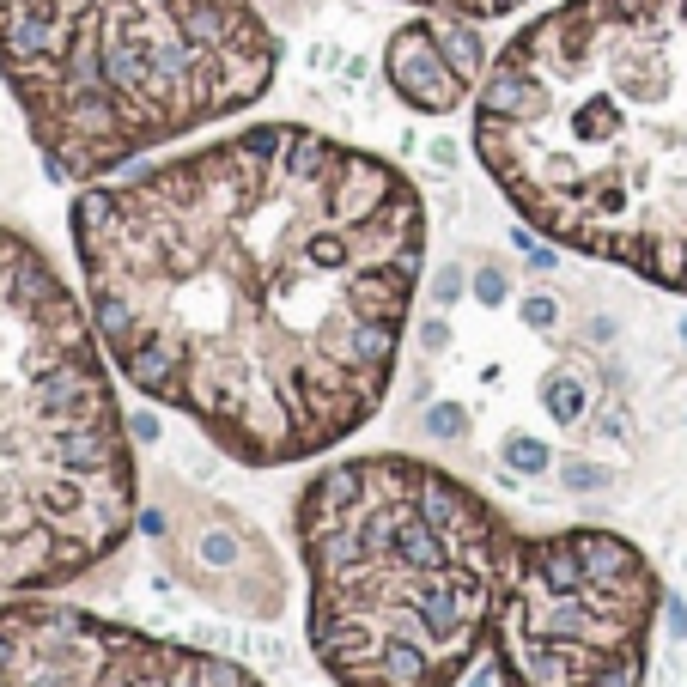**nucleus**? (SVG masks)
I'll return each mask as SVG.
<instances>
[{
    "label": "nucleus",
    "instance_id": "nucleus-1",
    "mask_svg": "<svg viewBox=\"0 0 687 687\" xmlns=\"http://www.w3.org/2000/svg\"><path fill=\"white\" fill-rule=\"evenodd\" d=\"M116 371L250 469L311 463L390 396L426 268L420 189L377 152L256 122L73 201Z\"/></svg>",
    "mask_w": 687,
    "mask_h": 687
},
{
    "label": "nucleus",
    "instance_id": "nucleus-6",
    "mask_svg": "<svg viewBox=\"0 0 687 687\" xmlns=\"http://www.w3.org/2000/svg\"><path fill=\"white\" fill-rule=\"evenodd\" d=\"M146 536L159 542L165 572L207 608L232 621H280L286 615V560L262 529L225 499H207L171 475L152 481L146 493Z\"/></svg>",
    "mask_w": 687,
    "mask_h": 687
},
{
    "label": "nucleus",
    "instance_id": "nucleus-4",
    "mask_svg": "<svg viewBox=\"0 0 687 687\" xmlns=\"http://www.w3.org/2000/svg\"><path fill=\"white\" fill-rule=\"evenodd\" d=\"M140 523V469L98 323L55 262L0 225V590L98 572Z\"/></svg>",
    "mask_w": 687,
    "mask_h": 687
},
{
    "label": "nucleus",
    "instance_id": "nucleus-7",
    "mask_svg": "<svg viewBox=\"0 0 687 687\" xmlns=\"http://www.w3.org/2000/svg\"><path fill=\"white\" fill-rule=\"evenodd\" d=\"M384 73L402 104L414 110H456L463 98L481 92L487 80V43L475 37V19H450V13H432V19H414L390 37V55H384Z\"/></svg>",
    "mask_w": 687,
    "mask_h": 687
},
{
    "label": "nucleus",
    "instance_id": "nucleus-5",
    "mask_svg": "<svg viewBox=\"0 0 687 687\" xmlns=\"http://www.w3.org/2000/svg\"><path fill=\"white\" fill-rule=\"evenodd\" d=\"M0 687H262L244 663L86 615L43 590L0 602Z\"/></svg>",
    "mask_w": 687,
    "mask_h": 687
},
{
    "label": "nucleus",
    "instance_id": "nucleus-8",
    "mask_svg": "<svg viewBox=\"0 0 687 687\" xmlns=\"http://www.w3.org/2000/svg\"><path fill=\"white\" fill-rule=\"evenodd\" d=\"M408 7L450 13V19H505V13H517V7H523V0H408Z\"/></svg>",
    "mask_w": 687,
    "mask_h": 687
},
{
    "label": "nucleus",
    "instance_id": "nucleus-2",
    "mask_svg": "<svg viewBox=\"0 0 687 687\" xmlns=\"http://www.w3.org/2000/svg\"><path fill=\"white\" fill-rule=\"evenodd\" d=\"M335 687H645L657 572L615 529H523L426 456H341L292 505Z\"/></svg>",
    "mask_w": 687,
    "mask_h": 687
},
{
    "label": "nucleus",
    "instance_id": "nucleus-3",
    "mask_svg": "<svg viewBox=\"0 0 687 687\" xmlns=\"http://www.w3.org/2000/svg\"><path fill=\"white\" fill-rule=\"evenodd\" d=\"M475 152L560 250L687 292V0H560L475 92Z\"/></svg>",
    "mask_w": 687,
    "mask_h": 687
},
{
    "label": "nucleus",
    "instance_id": "nucleus-9",
    "mask_svg": "<svg viewBox=\"0 0 687 687\" xmlns=\"http://www.w3.org/2000/svg\"><path fill=\"white\" fill-rule=\"evenodd\" d=\"M250 7H256V13H262V7H292V0H250Z\"/></svg>",
    "mask_w": 687,
    "mask_h": 687
}]
</instances>
